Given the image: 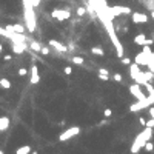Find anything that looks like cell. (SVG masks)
Wrapping results in <instances>:
<instances>
[{
	"mask_svg": "<svg viewBox=\"0 0 154 154\" xmlns=\"http://www.w3.org/2000/svg\"><path fill=\"white\" fill-rule=\"evenodd\" d=\"M151 134H153V128L151 126H145V130L142 133H139V136L136 137V140L133 142L131 145V153L133 154H137L140 151V148L145 147V143H147L151 137Z\"/></svg>",
	"mask_w": 154,
	"mask_h": 154,
	"instance_id": "1",
	"label": "cell"
},
{
	"mask_svg": "<svg viewBox=\"0 0 154 154\" xmlns=\"http://www.w3.org/2000/svg\"><path fill=\"white\" fill-rule=\"evenodd\" d=\"M23 6H25V22H26V28H28L29 32H34V29H35V14H34L32 0H23Z\"/></svg>",
	"mask_w": 154,
	"mask_h": 154,
	"instance_id": "2",
	"label": "cell"
},
{
	"mask_svg": "<svg viewBox=\"0 0 154 154\" xmlns=\"http://www.w3.org/2000/svg\"><path fill=\"white\" fill-rule=\"evenodd\" d=\"M151 103H153L151 99H150V97H145V99H142V100H137L134 105H131V106H130V111H131V113H137V111H140V110L148 108Z\"/></svg>",
	"mask_w": 154,
	"mask_h": 154,
	"instance_id": "3",
	"label": "cell"
},
{
	"mask_svg": "<svg viewBox=\"0 0 154 154\" xmlns=\"http://www.w3.org/2000/svg\"><path fill=\"white\" fill-rule=\"evenodd\" d=\"M80 133V128L79 126H72V128H68V130H65L60 136H59V140L60 142H66V140H69L71 137H74V136H77Z\"/></svg>",
	"mask_w": 154,
	"mask_h": 154,
	"instance_id": "4",
	"label": "cell"
},
{
	"mask_svg": "<svg viewBox=\"0 0 154 154\" xmlns=\"http://www.w3.org/2000/svg\"><path fill=\"white\" fill-rule=\"evenodd\" d=\"M51 15L54 17V19H57V20H66V19H69V17H71V14H69L68 10H54Z\"/></svg>",
	"mask_w": 154,
	"mask_h": 154,
	"instance_id": "5",
	"label": "cell"
},
{
	"mask_svg": "<svg viewBox=\"0 0 154 154\" xmlns=\"http://www.w3.org/2000/svg\"><path fill=\"white\" fill-rule=\"evenodd\" d=\"M111 14L116 17V15H120V14H131V10L128 6H111L110 8Z\"/></svg>",
	"mask_w": 154,
	"mask_h": 154,
	"instance_id": "6",
	"label": "cell"
},
{
	"mask_svg": "<svg viewBox=\"0 0 154 154\" xmlns=\"http://www.w3.org/2000/svg\"><path fill=\"white\" fill-rule=\"evenodd\" d=\"M130 93L137 99V100H142V99H145V96H143V93H142V89H140V85L139 83H134V85H131L130 86Z\"/></svg>",
	"mask_w": 154,
	"mask_h": 154,
	"instance_id": "7",
	"label": "cell"
},
{
	"mask_svg": "<svg viewBox=\"0 0 154 154\" xmlns=\"http://www.w3.org/2000/svg\"><path fill=\"white\" fill-rule=\"evenodd\" d=\"M26 48H28L26 42H13V51H14L15 54H22V52H25Z\"/></svg>",
	"mask_w": 154,
	"mask_h": 154,
	"instance_id": "8",
	"label": "cell"
},
{
	"mask_svg": "<svg viewBox=\"0 0 154 154\" xmlns=\"http://www.w3.org/2000/svg\"><path fill=\"white\" fill-rule=\"evenodd\" d=\"M133 22L134 23H147L148 22V15L142 14V13H133Z\"/></svg>",
	"mask_w": 154,
	"mask_h": 154,
	"instance_id": "9",
	"label": "cell"
},
{
	"mask_svg": "<svg viewBox=\"0 0 154 154\" xmlns=\"http://www.w3.org/2000/svg\"><path fill=\"white\" fill-rule=\"evenodd\" d=\"M148 57H150V54L142 51L136 56V63H139V65H148Z\"/></svg>",
	"mask_w": 154,
	"mask_h": 154,
	"instance_id": "10",
	"label": "cell"
},
{
	"mask_svg": "<svg viewBox=\"0 0 154 154\" xmlns=\"http://www.w3.org/2000/svg\"><path fill=\"white\" fill-rule=\"evenodd\" d=\"M40 82V76H39V69H37V66H32L31 68V83H39Z\"/></svg>",
	"mask_w": 154,
	"mask_h": 154,
	"instance_id": "11",
	"label": "cell"
},
{
	"mask_svg": "<svg viewBox=\"0 0 154 154\" xmlns=\"http://www.w3.org/2000/svg\"><path fill=\"white\" fill-rule=\"evenodd\" d=\"M49 46H52V48H56L57 51H62V52H66L68 51V48L65 46V45H62L60 42H57V40H49Z\"/></svg>",
	"mask_w": 154,
	"mask_h": 154,
	"instance_id": "12",
	"label": "cell"
},
{
	"mask_svg": "<svg viewBox=\"0 0 154 154\" xmlns=\"http://www.w3.org/2000/svg\"><path fill=\"white\" fill-rule=\"evenodd\" d=\"M140 65H139V63H131V65H130V76H131V79L134 80L136 79V76H137L139 74V72H140V68H139Z\"/></svg>",
	"mask_w": 154,
	"mask_h": 154,
	"instance_id": "13",
	"label": "cell"
},
{
	"mask_svg": "<svg viewBox=\"0 0 154 154\" xmlns=\"http://www.w3.org/2000/svg\"><path fill=\"white\" fill-rule=\"evenodd\" d=\"M6 29L8 31H14V32H25V28L22 25H8Z\"/></svg>",
	"mask_w": 154,
	"mask_h": 154,
	"instance_id": "14",
	"label": "cell"
},
{
	"mask_svg": "<svg viewBox=\"0 0 154 154\" xmlns=\"http://www.w3.org/2000/svg\"><path fill=\"white\" fill-rule=\"evenodd\" d=\"M8 126H10V119L8 117H0V131L8 130Z\"/></svg>",
	"mask_w": 154,
	"mask_h": 154,
	"instance_id": "15",
	"label": "cell"
},
{
	"mask_svg": "<svg viewBox=\"0 0 154 154\" xmlns=\"http://www.w3.org/2000/svg\"><path fill=\"white\" fill-rule=\"evenodd\" d=\"M145 42H147V37H145V34H139L134 37V43L136 45H140V46H143Z\"/></svg>",
	"mask_w": 154,
	"mask_h": 154,
	"instance_id": "16",
	"label": "cell"
},
{
	"mask_svg": "<svg viewBox=\"0 0 154 154\" xmlns=\"http://www.w3.org/2000/svg\"><path fill=\"white\" fill-rule=\"evenodd\" d=\"M29 48H31L32 51H35V52H40V51H42V45H40L39 42H31V43H29Z\"/></svg>",
	"mask_w": 154,
	"mask_h": 154,
	"instance_id": "17",
	"label": "cell"
},
{
	"mask_svg": "<svg viewBox=\"0 0 154 154\" xmlns=\"http://www.w3.org/2000/svg\"><path fill=\"white\" fill-rule=\"evenodd\" d=\"M148 68H150V71H153L154 72V52H150V57H148V65H147Z\"/></svg>",
	"mask_w": 154,
	"mask_h": 154,
	"instance_id": "18",
	"label": "cell"
},
{
	"mask_svg": "<svg viewBox=\"0 0 154 154\" xmlns=\"http://www.w3.org/2000/svg\"><path fill=\"white\" fill-rule=\"evenodd\" d=\"M31 153V148L28 147V145H25V147H20L19 150L15 151V154H29Z\"/></svg>",
	"mask_w": 154,
	"mask_h": 154,
	"instance_id": "19",
	"label": "cell"
},
{
	"mask_svg": "<svg viewBox=\"0 0 154 154\" xmlns=\"http://www.w3.org/2000/svg\"><path fill=\"white\" fill-rule=\"evenodd\" d=\"M0 86L5 88V89H10L11 88V82L8 79H0Z\"/></svg>",
	"mask_w": 154,
	"mask_h": 154,
	"instance_id": "20",
	"label": "cell"
},
{
	"mask_svg": "<svg viewBox=\"0 0 154 154\" xmlns=\"http://www.w3.org/2000/svg\"><path fill=\"white\" fill-rule=\"evenodd\" d=\"M91 52H93V54H96V56H100V57H103V56H105L103 49H102V48H97V46H94V48L91 49Z\"/></svg>",
	"mask_w": 154,
	"mask_h": 154,
	"instance_id": "21",
	"label": "cell"
},
{
	"mask_svg": "<svg viewBox=\"0 0 154 154\" xmlns=\"http://www.w3.org/2000/svg\"><path fill=\"white\" fill-rule=\"evenodd\" d=\"M71 60H72V63H76V65H83V57H80V56H74Z\"/></svg>",
	"mask_w": 154,
	"mask_h": 154,
	"instance_id": "22",
	"label": "cell"
},
{
	"mask_svg": "<svg viewBox=\"0 0 154 154\" xmlns=\"http://www.w3.org/2000/svg\"><path fill=\"white\" fill-rule=\"evenodd\" d=\"M143 148H145V150H147V151L150 153V151H153V150H154V143H150V142H147V143H145V147H143Z\"/></svg>",
	"mask_w": 154,
	"mask_h": 154,
	"instance_id": "23",
	"label": "cell"
},
{
	"mask_svg": "<svg viewBox=\"0 0 154 154\" xmlns=\"http://www.w3.org/2000/svg\"><path fill=\"white\" fill-rule=\"evenodd\" d=\"M85 13H86V8H83V6L77 8V14H79V15H83Z\"/></svg>",
	"mask_w": 154,
	"mask_h": 154,
	"instance_id": "24",
	"label": "cell"
},
{
	"mask_svg": "<svg viewBox=\"0 0 154 154\" xmlns=\"http://www.w3.org/2000/svg\"><path fill=\"white\" fill-rule=\"evenodd\" d=\"M96 3H97V6H106L105 0H96ZM97 6H96V10H97Z\"/></svg>",
	"mask_w": 154,
	"mask_h": 154,
	"instance_id": "25",
	"label": "cell"
},
{
	"mask_svg": "<svg viewBox=\"0 0 154 154\" xmlns=\"http://www.w3.org/2000/svg\"><path fill=\"white\" fill-rule=\"evenodd\" d=\"M114 80H116V82H122V74L116 72V74H114Z\"/></svg>",
	"mask_w": 154,
	"mask_h": 154,
	"instance_id": "26",
	"label": "cell"
},
{
	"mask_svg": "<svg viewBox=\"0 0 154 154\" xmlns=\"http://www.w3.org/2000/svg\"><path fill=\"white\" fill-rule=\"evenodd\" d=\"M99 79L103 80V82H106V80H110V77H108L106 74H99Z\"/></svg>",
	"mask_w": 154,
	"mask_h": 154,
	"instance_id": "27",
	"label": "cell"
},
{
	"mask_svg": "<svg viewBox=\"0 0 154 154\" xmlns=\"http://www.w3.org/2000/svg\"><path fill=\"white\" fill-rule=\"evenodd\" d=\"M122 63H123V65H131V62H130L128 57H122Z\"/></svg>",
	"mask_w": 154,
	"mask_h": 154,
	"instance_id": "28",
	"label": "cell"
},
{
	"mask_svg": "<svg viewBox=\"0 0 154 154\" xmlns=\"http://www.w3.org/2000/svg\"><path fill=\"white\" fill-rule=\"evenodd\" d=\"M40 52L43 54V56H48V54H49V49L45 48V46H42V51H40Z\"/></svg>",
	"mask_w": 154,
	"mask_h": 154,
	"instance_id": "29",
	"label": "cell"
},
{
	"mask_svg": "<svg viewBox=\"0 0 154 154\" xmlns=\"http://www.w3.org/2000/svg\"><path fill=\"white\" fill-rule=\"evenodd\" d=\"M19 76H22V77L26 76V68H20V69H19Z\"/></svg>",
	"mask_w": 154,
	"mask_h": 154,
	"instance_id": "30",
	"label": "cell"
},
{
	"mask_svg": "<svg viewBox=\"0 0 154 154\" xmlns=\"http://www.w3.org/2000/svg\"><path fill=\"white\" fill-rule=\"evenodd\" d=\"M99 74H106L108 76V71L105 68H99Z\"/></svg>",
	"mask_w": 154,
	"mask_h": 154,
	"instance_id": "31",
	"label": "cell"
},
{
	"mask_svg": "<svg viewBox=\"0 0 154 154\" xmlns=\"http://www.w3.org/2000/svg\"><path fill=\"white\" fill-rule=\"evenodd\" d=\"M71 72H72L71 66H65V74H71Z\"/></svg>",
	"mask_w": 154,
	"mask_h": 154,
	"instance_id": "32",
	"label": "cell"
},
{
	"mask_svg": "<svg viewBox=\"0 0 154 154\" xmlns=\"http://www.w3.org/2000/svg\"><path fill=\"white\" fill-rule=\"evenodd\" d=\"M111 116V110L108 108V110H105V117H110Z\"/></svg>",
	"mask_w": 154,
	"mask_h": 154,
	"instance_id": "33",
	"label": "cell"
},
{
	"mask_svg": "<svg viewBox=\"0 0 154 154\" xmlns=\"http://www.w3.org/2000/svg\"><path fill=\"white\" fill-rule=\"evenodd\" d=\"M150 116H151V119H154V108H150Z\"/></svg>",
	"mask_w": 154,
	"mask_h": 154,
	"instance_id": "34",
	"label": "cell"
},
{
	"mask_svg": "<svg viewBox=\"0 0 154 154\" xmlns=\"http://www.w3.org/2000/svg\"><path fill=\"white\" fill-rule=\"evenodd\" d=\"M39 3H40V0H32V5H34V6H37Z\"/></svg>",
	"mask_w": 154,
	"mask_h": 154,
	"instance_id": "35",
	"label": "cell"
},
{
	"mask_svg": "<svg viewBox=\"0 0 154 154\" xmlns=\"http://www.w3.org/2000/svg\"><path fill=\"white\" fill-rule=\"evenodd\" d=\"M151 17H153V19H154V10L151 11Z\"/></svg>",
	"mask_w": 154,
	"mask_h": 154,
	"instance_id": "36",
	"label": "cell"
},
{
	"mask_svg": "<svg viewBox=\"0 0 154 154\" xmlns=\"http://www.w3.org/2000/svg\"><path fill=\"white\" fill-rule=\"evenodd\" d=\"M2 48H3V46H2V45H0V51H2Z\"/></svg>",
	"mask_w": 154,
	"mask_h": 154,
	"instance_id": "37",
	"label": "cell"
},
{
	"mask_svg": "<svg viewBox=\"0 0 154 154\" xmlns=\"http://www.w3.org/2000/svg\"><path fill=\"white\" fill-rule=\"evenodd\" d=\"M153 39H154V32H153Z\"/></svg>",
	"mask_w": 154,
	"mask_h": 154,
	"instance_id": "38",
	"label": "cell"
},
{
	"mask_svg": "<svg viewBox=\"0 0 154 154\" xmlns=\"http://www.w3.org/2000/svg\"><path fill=\"white\" fill-rule=\"evenodd\" d=\"M32 154H37V153H32Z\"/></svg>",
	"mask_w": 154,
	"mask_h": 154,
	"instance_id": "39",
	"label": "cell"
}]
</instances>
